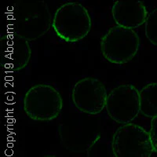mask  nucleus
<instances>
[{"label": "nucleus", "mask_w": 157, "mask_h": 157, "mask_svg": "<svg viewBox=\"0 0 157 157\" xmlns=\"http://www.w3.org/2000/svg\"><path fill=\"white\" fill-rule=\"evenodd\" d=\"M87 157H116L113 148V138L98 134L86 151Z\"/></svg>", "instance_id": "11"}, {"label": "nucleus", "mask_w": 157, "mask_h": 157, "mask_svg": "<svg viewBox=\"0 0 157 157\" xmlns=\"http://www.w3.org/2000/svg\"><path fill=\"white\" fill-rule=\"evenodd\" d=\"M52 27L63 41L76 43L86 37L92 21L86 8L78 2H67L57 8Z\"/></svg>", "instance_id": "2"}, {"label": "nucleus", "mask_w": 157, "mask_h": 157, "mask_svg": "<svg viewBox=\"0 0 157 157\" xmlns=\"http://www.w3.org/2000/svg\"><path fill=\"white\" fill-rule=\"evenodd\" d=\"M109 117L118 123H130L140 113L139 90L131 84L114 88L108 94L105 106Z\"/></svg>", "instance_id": "6"}, {"label": "nucleus", "mask_w": 157, "mask_h": 157, "mask_svg": "<svg viewBox=\"0 0 157 157\" xmlns=\"http://www.w3.org/2000/svg\"><path fill=\"white\" fill-rule=\"evenodd\" d=\"M52 24L51 13L44 1L18 0L13 4L8 15L11 33L29 42L44 36Z\"/></svg>", "instance_id": "1"}, {"label": "nucleus", "mask_w": 157, "mask_h": 157, "mask_svg": "<svg viewBox=\"0 0 157 157\" xmlns=\"http://www.w3.org/2000/svg\"><path fill=\"white\" fill-rule=\"evenodd\" d=\"M113 148L116 157H150L154 152L149 133L134 123L123 125L116 130Z\"/></svg>", "instance_id": "5"}, {"label": "nucleus", "mask_w": 157, "mask_h": 157, "mask_svg": "<svg viewBox=\"0 0 157 157\" xmlns=\"http://www.w3.org/2000/svg\"><path fill=\"white\" fill-rule=\"evenodd\" d=\"M145 25L147 39L152 44L157 46V9L148 13Z\"/></svg>", "instance_id": "12"}, {"label": "nucleus", "mask_w": 157, "mask_h": 157, "mask_svg": "<svg viewBox=\"0 0 157 157\" xmlns=\"http://www.w3.org/2000/svg\"><path fill=\"white\" fill-rule=\"evenodd\" d=\"M32 50L28 40L13 33H8L0 39V65L2 69L16 72L29 64Z\"/></svg>", "instance_id": "8"}, {"label": "nucleus", "mask_w": 157, "mask_h": 157, "mask_svg": "<svg viewBox=\"0 0 157 157\" xmlns=\"http://www.w3.org/2000/svg\"><path fill=\"white\" fill-rule=\"evenodd\" d=\"M140 113L145 117L157 116V82L148 83L139 91Z\"/></svg>", "instance_id": "10"}, {"label": "nucleus", "mask_w": 157, "mask_h": 157, "mask_svg": "<svg viewBox=\"0 0 157 157\" xmlns=\"http://www.w3.org/2000/svg\"><path fill=\"white\" fill-rule=\"evenodd\" d=\"M43 157H57V156H56V155H44V156Z\"/></svg>", "instance_id": "14"}, {"label": "nucleus", "mask_w": 157, "mask_h": 157, "mask_svg": "<svg viewBox=\"0 0 157 157\" xmlns=\"http://www.w3.org/2000/svg\"><path fill=\"white\" fill-rule=\"evenodd\" d=\"M107 90L99 79L86 77L75 82L71 98L77 109L89 115L101 113L106 106Z\"/></svg>", "instance_id": "7"}, {"label": "nucleus", "mask_w": 157, "mask_h": 157, "mask_svg": "<svg viewBox=\"0 0 157 157\" xmlns=\"http://www.w3.org/2000/svg\"><path fill=\"white\" fill-rule=\"evenodd\" d=\"M140 39L135 31L120 26L111 28L101 39V51L109 62L116 64L128 63L136 56Z\"/></svg>", "instance_id": "4"}, {"label": "nucleus", "mask_w": 157, "mask_h": 157, "mask_svg": "<svg viewBox=\"0 0 157 157\" xmlns=\"http://www.w3.org/2000/svg\"><path fill=\"white\" fill-rule=\"evenodd\" d=\"M24 110L29 118L35 121L54 120L63 108L61 95L54 86L37 84L32 86L24 97Z\"/></svg>", "instance_id": "3"}, {"label": "nucleus", "mask_w": 157, "mask_h": 157, "mask_svg": "<svg viewBox=\"0 0 157 157\" xmlns=\"http://www.w3.org/2000/svg\"><path fill=\"white\" fill-rule=\"evenodd\" d=\"M149 137L154 152H157V116L152 118L151 120V126H150Z\"/></svg>", "instance_id": "13"}, {"label": "nucleus", "mask_w": 157, "mask_h": 157, "mask_svg": "<svg viewBox=\"0 0 157 157\" xmlns=\"http://www.w3.org/2000/svg\"><path fill=\"white\" fill-rule=\"evenodd\" d=\"M112 14L117 26L132 30L145 24L148 16L144 2L136 0L116 1L112 8Z\"/></svg>", "instance_id": "9"}]
</instances>
